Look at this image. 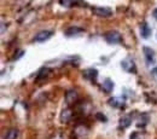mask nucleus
Wrapping results in <instances>:
<instances>
[{
  "mask_svg": "<svg viewBox=\"0 0 157 139\" xmlns=\"http://www.w3.org/2000/svg\"><path fill=\"white\" fill-rule=\"evenodd\" d=\"M104 39L108 44H111V45H116V44H120L122 41V35L116 32V30H110L108 33L104 34Z\"/></svg>",
  "mask_w": 157,
  "mask_h": 139,
  "instance_id": "1",
  "label": "nucleus"
},
{
  "mask_svg": "<svg viewBox=\"0 0 157 139\" xmlns=\"http://www.w3.org/2000/svg\"><path fill=\"white\" fill-rule=\"evenodd\" d=\"M121 67L127 73H132V74H136L137 73V65H136L134 60H131V58H124V60L121 62Z\"/></svg>",
  "mask_w": 157,
  "mask_h": 139,
  "instance_id": "2",
  "label": "nucleus"
},
{
  "mask_svg": "<svg viewBox=\"0 0 157 139\" xmlns=\"http://www.w3.org/2000/svg\"><path fill=\"white\" fill-rule=\"evenodd\" d=\"M92 12L99 17H110L113 15V10L109 7H103V6H94L92 7Z\"/></svg>",
  "mask_w": 157,
  "mask_h": 139,
  "instance_id": "3",
  "label": "nucleus"
},
{
  "mask_svg": "<svg viewBox=\"0 0 157 139\" xmlns=\"http://www.w3.org/2000/svg\"><path fill=\"white\" fill-rule=\"evenodd\" d=\"M74 137L76 139H87L88 138V128L83 125H78L74 129Z\"/></svg>",
  "mask_w": 157,
  "mask_h": 139,
  "instance_id": "4",
  "label": "nucleus"
},
{
  "mask_svg": "<svg viewBox=\"0 0 157 139\" xmlns=\"http://www.w3.org/2000/svg\"><path fill=\"white\" fill-rule=\"evenodd\" d=\"M82 76L86 80H90V81H96L98 78V70L96 68H87L82 71Z\"/></svg>",
  "mask_w": 157,
  "mask_h": 139,
  "instance_id": "5",
  "label": "nucleus"
},
{
  "mask_svg": "<svg viewBox=\"0 0 157 139\" xmlns=\"http://www.w3.org/2000/svg\"><path fill=\"white\" fill-rule=\"evenodd\" d=\"M52 35H53V32L52 30H41V32H39L34 37V41L35 42H44V41L50 39Z\"/></svg>",
  "mask_w": 157,
  "mask_h": 139,
  "instance_id": "6",
  "label": "nucleus"
},
{
  "mask_svg": "<svg viewBox=\"0 0 157 139\" xmlns=\"http://www.w3.org/2000/svg\"><path fill=\"white\" fill-rule=\"evenodd\" d=\"M78 95L75 90H69V91H67V93H65V103H67L68 105L75 104V103L78 102Z\"/></svg>",
  "mask_w": 157,
  "mask_h": 139,
  "instance_id": "7",
  "label": "nucleus"
},
{
  "mask_svg": "<svg viewBox=\"0 0 157 139\" xmlns=\"http://www.w3.org/2000/svg\"><path fill=\"white\" fill-rule=\"evenodd\" d=\"M132 121H133V115L132 114H127V115L122 116L120 119V128H123V129L128 128L131 126Z\"/></svg>",
  "mask_w": 157,
  "mask_h": 139,
  "instance_id": "8",
  "label": "nucleus"
},
{
  "mask_svg": "<svg viewBox=\"0 0 157 139\" xmlns=\"http://www.w3.org/2000/svg\"><path fill=\"white\" fill-rule=\"evenodd\" d=\"M143 51H144V56H145L147 63H154L155 62V52H154L152 48H150L147 46H144Z\"/></svg>",
  "mask_w": 157,
  "mask_h": 139,
  "instance_id": "9",
  "label": "nucleus"
},
{
  "mask_svg": "<svg viewBox=\"0 0 157 139\" xmlns=\"http://www.w3.org/2000/svg\"><path fill=\"white\" fill-rule=\"evenodd\" d=\"M73 118V111H71V109H69V108H67V109H64L62 113H60V122L62 123H68L70 120Z\"/></svg>",
  "mask_w": 157,
  "mask_h": 139,
  "instance_id": "10",
  "label": "nucleus"
},
{
  "mask_svg": "<svg viewBox=\"0 0 157 139\" xmlns=\"http://www.w3.org/2000/svg\"><path fill=\"white\" fill-rule=\"evenodd\" d=\"M108 103L114 106V108H124V100L122 99L121 97H111L110 99L108 100Z\"/></svg>",
  "mask_w": 157,
  "mask_h": 139,
  "instance_id": "11",
  "label": "nucleus"
},
{
  "mask_svg": "<svg viewBox=\"0 0 157 139\" xmlns=\"http://www.w3.org/2000/svg\"><path fill=\"white\" fill-rule=\"evenodd\" d=\"M140 35L144 39H147L151 35V28H150V25L146 22L141 23V25H140Z\"/></svg>",
  "mask_w": 157,
  "mask_h": 139,
  "instance_id": "12",
  "label": "nucleus"
},
{
  "mask_svg": "<svg viewBox=\"0 0 157 139\" xmlns=\"http://www.w3.org/2000/svg\"><path fill=\"white\" fill-rule=\"evenodd\" d=\"M82 32H83V29L80 28V27H70V28H68V29L64 32V35H65V37H75V35L81 34Z\"/></svg>",
  "mask_w": 157,
  "mask_h": 139,
  "instance_id": "13",
  "label": "nucleus"
},
{
  "mask_svg": "<svg viewBox=\"0 0 157 139\" xmlns=\"http://www.w3.org/2000/svg\"><path fill=\"white\" fill-rule=\"evenodd\" d=\"M114 82H113V80L110 79H105L103 81V83H101V88L106 92V93H110L113 90H114Z\"/></svg>",
  "mask_w": 157,
  "mask_h": 139,
  "instance_id": "14",
  "label": "nucleus"
},
{
  "mask_svg": "<svg viewBox=\"0 0 157 139\" xmlns=\"http://www.w3.org/2000/svg\"><path fill=\"white\" fill-rule=\"evenodd\" d=\"M18 137H20L18 129H16V128H10V129L5 133L4 139H18Z\"/></svg>",
  "mask_w": 157,
  "mask_h": 139,
  "instance_id": "15",
  "label": "nucleus"
},
{
  "mask_svg": "<svg viewBox=\"0 0 157 139\" xmlns=\"http://www.w3.org/2000/svg\"><path fill=\"white\" fill-rule=\"evenodd\" d=\"M147 121H149V116H147V114H140L139 115V118H138V122H137V126L138 127H141V128H144L145 127V125L147 123Z\"/></svg>",
  "mask_w": 157,
  "mask_h": 139,
  "instance_id": "16",
  "label": "nucleus"
},
{
  "mask_svg": "<svg viewBox=\"0 0 157 139\" xmlns=\"http://www.w3.org/2000/svg\"><path fill=\"white\" fill-rule=\"evenodd\" d=\"M78 0H59V4L64 7H73L74 5H76Z\"/></svg>",
  "mask_w": 157,
  "mask_h": 139,
  "instance_id": "17",
  "label": "nucleus"
},
{
  "mask_svg": "<svg viewBox=\"0 0 157 139\" xmlns=\"http://www.w3.org/2000/svg\"><path fill=\"white\" fill-rule=\"evenodd\" d=\"M48 74H50V69H48L47 67L41 68V69H40V71H39V74H38V80L47 78V75H48Z\"/></svg>",
  "mask_w": 157,
  "mask_h": 139,
  "instance_id": "18",
  "label": "nucleus"
},
{
  "mask_svg": "<svg viewBox=\"0 0 157 139\" xmlns=\"http://www.w3.org/2000/svg\"><path fill=\"white\" fill-rule=\"evenodd\" d=\"M96 118H97V120H99V121H103V122H106V121H108L106 116H105L104 114H101V113H97V114H96Z\"/></svg>",
  "mask_w": 157,
  "mask_h": 139,
  "instance_id": "19",
  "label": "nucleus"
},
{
  "mask_svg": "<svg viewBox=\"0 0 157 139\" xmlns=\"http://www.w3.org/2000/svg\"><path fill=\"white\" fill-rule=\"evenodd\" d=\"M129 139H141V133H139V132H133V133L131 134Z\"/></svg>",
  "mask_w": 157,
  "mask_h": 139,
  "instance_id": "20",
  "label": "nucleus"
},
{
  "mask_svg": "<svg viewBox=\"0 0 157 139\" xmlns=\"http://www.w3.org/2000/svg\"><path fill=\"white\" fill-rule=\"evenodd\" d=\"M23 55H24V51H20L18 55H15V58H13V60H20V57H22Z\"/></svg>",
  "mask_w": 157,
  "mask_h": 139,
  "instance_id": "21",
  "label": "nucleus"
},
{
  "mask_svg": "<svg viewBox=\"0 0 157 139\" xmlns=\"http://www.w3.org/2000/svg\"><path fill=\"white\" fill-rule=\"evenodd\" d=\"M152 16H154L155 20H157V9H155V10L152 11Z\"/></svg>",
  "mask_w": 157,
  "mask_h": 139,
  "instance_id": "22",
  "label": "nucleus"
},
{
  "mask_svg": "<svg viewBox=\"0 0 157 139\" xmlns=\"http://www.w3.org/2000/svg\"><path fill=\"white\" fill-rule=\"evenodd\" d=\"M152 73H155V74H157V67L155 68V69H154V71H152Z\"/></svg>",
  "mask_w": 157,
  "mask_h": 139,
  "instance_id": "23",
  "label": "nucleus"
}]
</instances>
